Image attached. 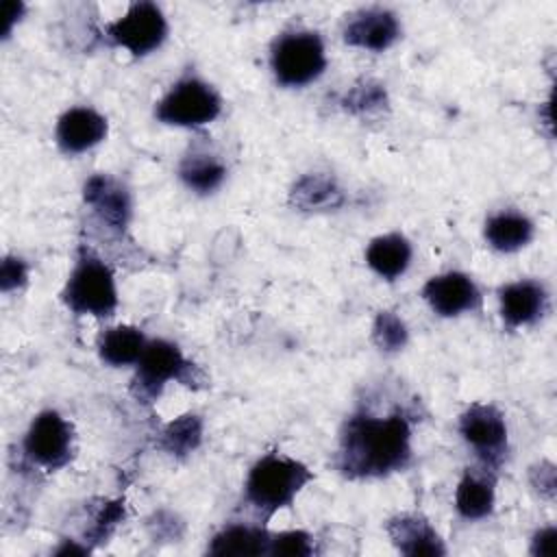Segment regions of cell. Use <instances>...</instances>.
I'll return each mask as SVG.
<instances>
[{
    "label": "cell",
    "instance_id": "7402d4cb",
    "mask_svg": "<svg viewBox=\"0 0 557 557\" xmlns=\"http://www.w3.org/2000/svg\"><path fill=\"white\" fill-rule=\"evenodd\" d=\"M289 202L300 211H335L346 202L337 181L326 174H305L289 191Z\"/></svg>",
    "mask_w": 557,
    "mask_h": 557
},
{
    "label": "cell",
    "instance_id": "d6986e66",
    "mask_svg": "<svg viewBox=\"0 0 557 557\" xmlns=\"http://www.w3.org/2000/svg\"><path fill=\"white\" fill-rule=\"evenodd\" d=\"M148 344V337L141 329L133 324L109 326L98 337V357L111 368L135 366Z\"/></svg>",
    "mask_w": 557,
    "mask_h": 557
},
{
    "label": "cell",
    "instance_id": "8fae6325",
    "mask_svg": "<svg viewBox=\"0 0 557 557\" xmlns=\"http://www.w3.org/2000/svg\"><path fill=\"white\" fill-rule=\"evenodd\" d=\"M83 200L96 220L109 231L124 235L133 215L131 191L109 174H91L83 185Z\"/></svg>",
    "mask_w": 557,
    "mask_h": 557
},
{
    "label": "cell",
    "instance_id": "30bf717a",
    "mask_svg": "<svg viewBox=\"0 0 557 557\" xmlns=\"http://www.w3.org/2000/svg\"><path fill=\"white\" fill-rule=\"evenodd\" d=\"M429 309L440 318H457L468 311H476L483 302L481 289L466 272L450 270L431 276L420 289Z\"/></svg>",
    "mask_w": 557,
    "mask_h": 557
},
{
    "label": "cell",
    "instance_id": "ffe728a7",
    "mask_svg": "<svg viewBox=\"0 0 557 557\" xmlns=\"http://www.w3.org/2000/svg\"><path fill=\"white\" fill-rule=\"evenodd\" d=\"M268 542H270V533L263 524L237 522V524H226L224 529H220L211 537L207 553L218 555V557L268 555Z\"/></svg>",
    "mask_w": 557,
    "mask_h": 557
},
{
    "label": "cell",
    "instance_id": "4dcf8cb0",
    "mask_svg": "<svg viewBox=\"0 0 557 557\" xmlns=\"http://www.w3.org/2000/svg\"><path fill=\"white\" fill-rule=\"evenodd\" d=\"M91 548L87 546V544H81V540H61V544L52 550L54 555H61V557H65V555H87Z\"/></svg>",
    "mask_w": 557,
    "mask_h": 557
},
{
    "label": "cell",
    "instance_id": "f1b7e54d",
    "mask_svg": "<svg viewBox=\"0 0 557 557\" xmlns=\"http://www.w3.org/2000/svg\"><path fill=\"white\" fill-rule=\"evenodd\" d=\"M555 546H557V529L553 524L535 531L531 537V555L550 557L555 553Z\"/></svg>",
    "mask_w": 557,
    "mask_h": 557
},
{
    "label": "cell",
    "instance_id": "4fadbf2b",
    "mask_svg": "<svg viewBox=\"0 0 557 557\" xmlns=\"http://www.w3.org/2000/svg\"><path fill=\"white\" fill-rule=\"evenodd\" d=\"M498 311L507 329L533 326L548 311V292L535 278H518L498 287Z\"/></svg>",
    "mask_w": 557,
    "mask_h": 557
},
{
    "label": "cell",
    "instance_id": "9c48e42d",
    "mask_svg": "<svg viewBox=\"0 0 557 557\" xmlns=\"http://www.w3.org/2000/svg\"><path fill=\"white\" fill-rule=\"evenodd\" d=\"M168 20L161 7L146 0L133 2L124 15L104 26L109 41L137 59L159 50L168 39Z\"/></svg>",
    "mask_w": 557,
    "mask_h": 557
},
{
    "label": "cell",
    "instance_id": "2e32d148",
    "mask_svg": "<svg viewBox=\"0 0 557 557\" xmlns=\"http://www.w3.org/2000/svg\"><path fill=\"white\" fill-rule=\"evenodd\" d=\"M496 505V470L487 466L466 468L455 487V509L463 520H483Z\"/></svg>",
    "mask_w": 557,
    "mask_h": 557
},
{
    "label": "cell",
    "instance_id": "277c9868",
    "mask_svg": "<svg viewBox=\"0 0 557 557\" xmlns=\"http://www.w3.org/2000/svg\"><path fill=\"white\" fill-rule=\"evenodd\" d=\"M170 381L198 389L205 383V374L183 355L178 344L163 337L148 339L139 361L135 363L131 394L135 400L150 405L161 396Z\"/></svg>",
    "mask_w": 557,
    "mask_h": 557
},
{
    "label": "cell",
    "instance_id": "7c38bea8",
    "mask_svg": "<svg viewBox=\"0 0 557 557\" xmlns=\"http://www.w3.org/2000/svg\"><path fill=\"white\" fill-rule=\"evenodd\" d=\"M400 33L403 26L394 11L385 7H368L348 15L342 37L352 48L385 52L398 41Z\"/></svg>",
    "mask_w": 557,
    "mask_h": 557
},
{
    "label": "cell",
    "instance_id": "484cf974",
    "mask_svg": "<svg viewBox=\"0 0 557 557\" xmlns=\"http://www.w3.org/2000/svg\"><path fill=\"white\" fill-rule=\"evenodd\" d=\"M313 550V535L302 529L270 533L268 555L272 557H309Z\"/></svg>",
    "mask_w": 557,
    "mask_h": 557
},
{
    "label": "cell",
    "instance_id": "44dd1931",
    "mask_svg": "<svg viewBox=\"0 0 557 557\" xmlns=\"http://www.w3.org/2000/svg\"><path fill=\"white\" fill-rule=\"evenodd\" d=\"M178 178L189 191L207 196L222 187L226 165L215 152L191 148V152H187L178 163Z\"/></svg>",
    "mask_w": 557,
    "mask_h": 557
},
{
    "label": "cell",
    "instance_id": "ba28073f",
    "mask_svg": "<svg viewBox=\"0 0 557 557\" xmlns=\"http://www.w3.org/2000/svg\"><path fill=\"white\" fill-rule=\"evenodd\" d=\"M457 431L481 466L498 470L507 457L509 431L505 413L492 403H472L461 416Z\"/></svg>",
    "mask_w": 557,
    "mask_h": 557
},
{
    "label": "cell",
    "instance_id": "5bb4252c",
    "mask_svg": "<svg viewBox=\"0 0 557 557\" xmlns=\"http://www.w3.org/2000/svg\"><path fill=\"white\" fill-rule=\"evenodd\" d=\"M109 133L107 117L91 107H70L54 126V141L63 154H83L104 141Z\"/></svg>",
    "mask_w": 557,
    "mask_h": 557
},
{
    "label": "cell",
    "instance_id": "5b68a950",
    "mask_svg": "<svg viewBox=\"0 0 557 557\" xmlns=\"http://www.w3.org/2000/svg\"><path fill=\"white\" fill-rule=\"evenodd\" d=\"M329 65L320 33L292 28L281 33L270 48V70L281 87L298 89L318 81Z\"/></svg>",
    "mask_w": 557,
    "mask_h": 557
},
{
    "label": "cell",
    "instance_id": "4316f807",
    "mask_svg": "<svg viewBox=\"0 0 557 557\" xmlns=\"http://www.w3.org/2000/svg\"><path fill=\"white\" fill-rule=\"evenodd\" d=\"M124 520V503L122 500H100L98 509L91 513V524L85 529V544L87 537L91 542H107L113 529Z\"/></svg>",
    "mask_w": 557,
    "mask_h": 557
},
{
    "label": "cell",
    "instance_id": "83f0119b",
    "mask_svg": "<svg viewBox=\"0 0 557 557\" xmlns=\"http://www.w3.org/2000/svg\"><path fill=\"white\" fill-rule=\"evenodd\" d=\"M28 283V263L17 255H7L0 263V289L11 294Z\"/></svg>",
    "mask_w": 557,
    "mask_h": 557
},
{
    "label": "cell",
    "instance_id": "cb8c5ba5",
    "mask_svg": "<svg viewBox=\"0 0 557 557\" xmlns=\"http://www.w3.org/2000/svg\"><path fill=\"white\" fill-rule=\"evenodd\" d=\"M372 342L381 352H398L409 342V329L396 311L383 309L374 318Z\"/></svg>",
    "mask_w": 557,
    "mask_h": 557
},
{
    "label": "cell",
    "instance_id": "8992f818",
    "mask_svg": "<svg viewBox=\"0 0 557 557\" xmlns=\"http://www.w3.org/2000/svg\"><path fill=\"white\" fill-rule=\"evenodd\" d=\"M222 113V96L198 76L178 78L154 104L161 124L178 128H200Z\"/></svg>",
    "mask_w": 557,
    "mask_h": 557
},
{
    "label": "cell",
    "instance_id": "e0dca14e",
    "mask_svg": "<svg viewBox=\"0 0 557 557\" xmlns=\"http://www.w3.org/2000/svg\"><path fill=\"white\" fill-rule=\"evenodd\" d=\"M483 237L496 252H518L535 237V222L516 209H503L485 220Z\"/></svg>",
    "mask_w": 557,
    "mask_h": 557
},
{
    "label": "cell",
    "instance_id": "3957f363",
    "mask_svg": "<svg viewBox=\"0 0 557 557\" xmlns=\"http://www.w3.org/2000/svg\"><path fill=\"white\" fill-rule=\"evenodd\" d=\"M63 305L74 315L111 318L117 311V285L109 263L87 244L76 250L74 268L61 289Z\"/></svg>",
    "mask_w": 557,
    "mask_h": 557
},
{
    "label": "cell",
    "instance_id": "603a6c76",
    "mask_svg": "<svg viewBox=\"0 0 557 557\" xmlns=\"http://www.w3.org/2000/svg\"><path fill=\"white\" fill-rule=\"evenodd\" d=\"M202 442V418L196 413H183L174 420H170L168 424H163V429L159 431V440L157 446L172 455V457H187L191 455Z\"/></svg>",
    "mask_w": 557,
    "mask_h": 557
},
{
    "label": "cell",
    "instance_id": "7a4b0ae2",
    "mask_svg": "<svg viewBox=\"0 0 557 557\" xmlns=\"http://www.w3.org/2000/svg\"><path fill=\"white\" fill-rule=\"evenodd\" d=\"M311 481L313 472L302 461L281 453H268L248 470L244 500L257 511L261 524H265L276 511L292 507L296 496Z\"/></svg>",
    "mask_w": 557,
    "mask_h": 557
},
{
    "label": "cell",
    "instance_id": "52a82bcc",
    "mask_svg": "<svg viewBox=\"0 0 557 557\" xmlns=\"http://www.w3.org/2000/svg\"><path fill=\"white\" fill-rule=\"evenodd\" d=\"M24 459L46 472L65 468L74 457V426L57 409L39 411L22 440Z\"/></svg>",
    "mask_w": 557,
    "mask_h": 557
},
{
    "label": "cell",
    "instance_id": "d4e9b609",
    "mask_svg": "<svg viewBox=\"0 0 557 557\" xmlns=\"http://www.w3.org/2000/svg\"><path fill=\"white\" fill-rule=\"evenodd\" d=\"M387 104V91L381 83L372 78H363L355 83L342 98V107L350 113H374Z\"/></svg>",
    "mask_w": 557,
    "mask_h": 557
},
{
    "label": "cell",
    "instance_id": "6da1fadb",
    "mask_svg": "<svg viewBox=\"0 0 557 557\" xmlns=\"http://www.w3.org/2000/svg\"><path fill=\"white\" fill-rule=\"evenodd\" d=\"M411 420L405 411L385 416L359 409L339 431L335 468L346 479H381L411 463Z\"/></svg>",
    "mask_w": 557,
    "mask_h": 557
},
{
    "label": "cell",
    "instance_id": "ac0fdd59",
    "mask_svg": "<svg viewBox=\"0 0 557 557\" xmlns=\"http://www.w3.org/2000/svg\"><path fill=\"white\" fill-rule=\"evenodd\" d=\"M413 248L403 233H385L366 246L368 268L383 281H398L411 265Z\"/></svg>",
    "mask_w": 557,
    "mask_h": 557
},
{
    "label": "cell",
    "instance_id": "f546056e",
    "mask_svg": "<svg viewBox=\"0 0 557 557\" xmlns=\"http://www.w3.org/2000/svg\"><path fill=\"white\" fill-rule=\"evenodd\" d=\"M26 7L24 2H13V0H7L2 2V17H4V26H2V39H7L15 26V22H20V17L24 15Z\"/></svg>",
    "mask_w": 557,
    "mask_h": 557
},
{
    "label": "cell",
    "instance_id": "9a60e30c",
    "mask_svg": "<svg viewBox=\"0 0 557 557\" xmlns=\"http://www.w3.org/2000/svg\"><path fill=\"white\" fill-rule=\"evenodd\" d=\"M385 531L398 553L418 557V555H446V544L433 524L413 511L396 513L387 520Z\"/></svg>",
    "mask_w": 557,
    "mask_h": 557
}]
</instances>
